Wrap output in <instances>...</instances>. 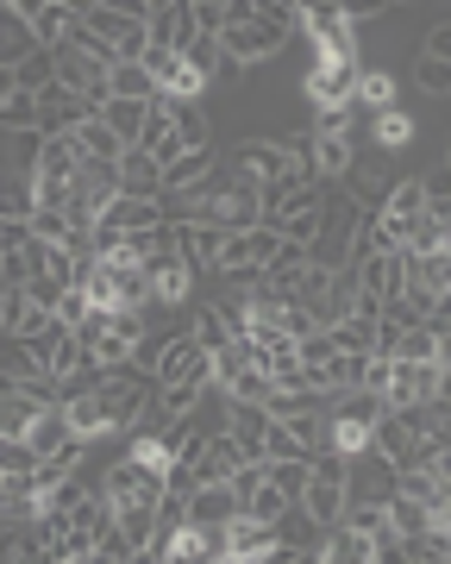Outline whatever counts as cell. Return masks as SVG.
Returning a JSON list of instances; mask_svg holds the SVG:
<instances>
[{"instance_id": "7", "label": "cell", "mask_w": 451, "mask_h": 564, "mask_svg": "<svg viewBox=\"0 0 451 564\" xmlns=\"http://www.w3.org/2000/svg\"><path fill=\"white\" fill-rule=\"evenodd\" d=\"M257 558H276V521L232 514L226 521V564H257Z\"/></svg>"}, {"instance_id": "10", "label": "cell", "mask_w": 451, "mask_h": 564, "mask_svg": "<svg viewBox=\"0 0 451 564\" xmlns=\"http://www.w3.org/2000/svg\"><path fill=\"white\" fill-rule=\"evenodd\" d=\"M226 426H232V440L245 458H264V433H270V408L264 402H239V395H226Z\"/></svg>"}, {"instance_id": "30", "label": "cell", "mask_w": 451, "mask_h": 564, "mask_svg": "<svg viewBox=\"0 0 451 564\" xmlns=\"http://www.w3.org/2000/svg\"><path fill=\"white\" fill-rule=\"evenodd\" d=\"M69 25H76V13H69V7H57V0H44L38 13H32V39H38L44 51H57V44L69 39Z\"/></svg>"}, {"instance_id": "2", "label": "cell", "mask_w": 451, "mask_h": 564, "mask_svg": "<svg viewBox=\"0 0 451 564\" xmlns=\"http://www.w3.org/2000/svg\"><path fill=\"white\" fill-rule=\"evenodd\" d=\"M276 226H245V232H226V245H220V258H213V270L220 276H257L270 258H276Z\"/></svg>"}, {"instance_id": "37", "label": "cell", "mask_w": 451, "mask_h": 564, "mask_svg": "<svg viewBox=\"0 0 451 564\" xmlns=\"http://www.w3.org/2000/svg\"><path fill=\"white\" fill-rule=\"evenodd\" d=\"M364 364H370V351H332V364H327L332 395H339V389H358V383H364Z\"/></svg>"}, {"instance_id": "29", "label": "cell", "mask_w": 451, "mask_h": 564, "mask_svg": "<svg viewBox=\"0 0 451 564\" xmlns=\"http://www.w3.org/2000/svg\"><path fill=\"white\" fill-rule=\"evenodd\" d=\"M32 170H13L0 176V220H32Z\"/></svg>"}, {"instance_id": "27", "label": "cell", "mask_w": 451, "mask_h": 564, "mask_svg": "<svg viewBox=\"0 0 451 564\" xmlns=\"http://www.w3.org/2000/svg\"><path fill=\"white\" fill-rule=\"evenodd\" d=\"M32 51H44V44L32 39V20H20V13L0 7V63H25Z\"/></svg>"}, {"instance_id": "18", "label": "cell", "mask_w": 451, "mask_h": 564, "mask_svg": "<svg viewBox=\"0 0 451 564\" xmlns=\"http://www.w3.org/2000/svg\"><path fill=\"white\" fill-rule=\"evenodd\" d=\"M63 414L76 426V440H107L113 426H107V408H101V389H76V395H63Z\"/></svg>"}, {"instance_id": "11", "label": "cell", "mask_w": 451, "mask_h": 564, "mask_svg": "<svg viewBox=\"0 0 451 564\" xmlns=\"http://www.w3.org/2000/svg\"><path fill=\"white\" fill-rule=\"evenodd\" d=\"M120 195H164V163L144 144H125L120 151Z\"/></svg>"}, {"instance_id": "28", "label": "cell", "mask_w": 451, "mask_h": 564, "mask_svg": "<svg viewBox=\"0 0 451 564\" xmlns=\"http://www.w3.org/2000/svg\"><path fill=\"white\" fill-rule=\"evenodd\" d=\"M144 113H151V101H125V95H107V101H101V120L113 126V132H120L125 144H139Z\"/></svg>"}, {"instance_id": "57", "label": "cell", "mask_w": 451, "mask_h": 564, "mask_svg": "<svg viewBox=\"0 0 451 564\" xmlns=\"http://www.w3.org/2000/svg\"><path fill=\"white\" fill-rule=\"evenodd\" d=\"M446 170H451V158H446Z\"/></svg>"}, {"instance_id": "52", "label": "cell", "mask_w": 451, "mask_h": 564, "mask_svg": "<svg viewBox=\"0 0 451 564\" xmlns=\"http://www.w3.org/2000/svg\"><path fill=\"white\" fill-rule=\"evenodd\" d=\"M7 95H20V69H13V63H0V101H7Z\"/></svg>"}, {"instance_id": "47", "label": "cell", "mask_w": 451, "mask_h": 564, "mask_svg": "<svg viewBox=\"0 0 451 564\" xmlns=\"http://www.w3.org/2000/svg\"><path fill=\"white\" fill-rule=\"evenodd\" d=\"M332 7H339V20L364 25V20H376V13H389L395 0H332Z\"/></svg>"}, {"instance_id": "14", "label": "cell", "mask_w": 451, "mask_h": 564, "mask_svg": "<svg viewBox=\"0 0 451 564\" xmlns=\"http://www.w3.org/2000/svg\"><path fill=\"white\" fill-rule=\"evenodd\" d=\"M195 39H201V25H195V7H188V0H169V7H157V20H151V44L188 51Z\"/></svg>"}, {"instance_id": "19", "label": "cell", "mask_w": 451, "mask_h": 564, "mask_svg": "<svg viewBox=\"0 0 451 564\" xmlns=\"http://www.w3.org/2000/svg\"><path fill=\"white\" fill-rule=\"evenodd\" d=\"M358 151H351V132H314V170L327 182H345Z\"/></svg>"}, {"instance_id": "16", "label": "cell", "mask_w": 451, "mask_h": 564, "mask_svg": "<svg viewBox=\"0 0 451 564\" xmlns=\"http://www.w3.org/2000/svg\"><path fill=\"white\" fill-rule=\"evenodd\" d=\"M107 88L125 95V101H157V95H164V82L151 76V63L144 57H120L113 69H107Z\"/></svg>"}, {"instance_id": "25", "label": "cell", "mask_w": 451, "mask_h": 564, "mask_svg": "<svg viewBox=\"0 0 451 564\" xmlns=\"http://www.w3.org/2000/svg\"><path fill=\"white\" fill-rule=\"evenodd\" d=\"M164 502V496H157ZM157 502H132V508H113V521H120V533H125V545L132 552H151V533H157Z\"/></svg>"}, {"instance_id": "34", "label": "cell", "mask_w": 451, "mask_h": 564, "mask_svg": "<svg viewBox=\"0 0 451 564\" xmlns=\"http://www.w3.org/2000/svg\"><path fill=\"white\" fill-rule=\"evenodd\" d=\"M389 521H395V533H402V540H414V533H427V502L395 489V496H389Z\"/></svg>"}, {"instance_id": "38", "label": "cell", "mask_w": 451, "mask_h": 564, "mask_svg": "<svg viewBox=\"0 0 451 564\" xmlns=\"http://www.w3.org/2000/svg\"><path fill=\"white\" fill-rule=\"evenodd\" d=\"M32 470H38V452H32L20 433H7V440H0V477H32Z\"/></svg>"}, {"instance_id": "8", "label": "cell", "mask_w": 451, "mask_h": 564, "mask_svg": "<svg viewBox=\"0 0 451 564\" xmlns=\"http://www.w3.org/2000/svg\"><path fill=\"white\" fill-rule=\"evenodd\" d=\"M144 270H151V289H157V307L188 302V289H195V258H188L183 245H169V251H157V258H144Z\"/></svg>"}, {"instance_id": "49", "label": "cell", "mask_w": 451, "mask_h": 564, "mask_svg": "<svg viewBox=\"0 0 451 564\" xmlns=\"http://www.w3.org/2000/svg\"><path fill=\"white\" fill-rule=\"evenodd\" d=\"M427 527H446V533H451V484L432 489V502H427Z\"/></svg>"}, {"instance_id": "44", "label": "cell", "mask_w": 451, "mask_h": 564, "mask_svg": "<svg viewBox=\"0 0 451 564\" xmlns=\"http://www.w3.org/2000/svg\"><path fill=\"white\" fill-rule=\"evenodd\" d=\"M295 351H301V364H308V370H327L339 345H332L327 326H314V333H301V339H295Z\"/></svg>"}, {"instance_id": "55", "label": "cell", "mask_w": 451, "mask_h": 564, "mask_svg": "<svg viewBox=\"0 0 451 564\" xmlns=\"http://www.w3.org/2000/svg\"><path fill=\"white\" fill-rule=\"evenodd\" d=\"M57 7H69V13H76V20H82L88 7H95V0H57Z\"/></svg>"}, {"instance_id": "31", "label": "cell", "mask_w": 451, "mask_h": 564, "mask_svg": "<svg viewBox=\"0 0 451 564\" xmlns=\"http://www.w3.org/2000/svg\"><path fill=\"white\" fill-rule=\"evenodd\" d=\"M264 464H270V484L283 489L288 502H301V489L314 477V458H264Z\"/></svg>"}, {"instance_id": "54", "label": "cell", "mask_w": 451, "mask_h": 564, "mask_svg": "<svg viewBox=\"0 0 451 564\" xmlns=\"http://www.w3.org/2000/svg\"><path fill=\"white\" fill-rule=\"evenodd\" d=\"M0 7H7V13H20V20H32V13H38L44 0H0Z\"/></svg>"}, {"instance_id": "32", "label": "cell", "mask_w": 451, "mask_h": 564, "mask_svg": "<svg viewBox=\"0 0 451 564\" xmlns=\"http://www.w3.org/2000/svg\"><path fill=\"white\" fill-rule=\"evenodd\" d=\"M76 139H82V151H88V158H120V151H125V139H120V132H113V126L101 120V113H88V120L76 126Z\"/></svg>"}, {"instance_id": "42", "label": "cell", "mask_w": 451, "mask_h": 564, "mask_svg": "<svg viewBox=\"0 0 451 564\" xmlns=\"http://www.w3.org/2000/svg\"><path fill=\"white\" fill-rule=\"evenodd\" d=\"M25 226H32L38 239H51V245H69V232H76L63 207H32V220H25Z\"/></svg>"}, {"instance_id": "17", "label": "cell", "mask_w": 451, "mask_h": 564, "mask_svg": "<svg viewBox=\"0 0 451 564\" xmlns=\"http://www.w3.org/2000/svg\"><path fill=\"white\" fill-rule=\"evenodd\" d=\"M239 170L257 176V182H270V176H283V170H295V158H288L283 139H245L239 144Z\"/></svg>"}, {"instance_id": "53", "label": "cell", "mask_w": 451, "mask_h": 564, "mask_svg": "<svg viewBox=\"0 0 451 564\" xmlns=\"http://www.w3.org/2000/svg\"><path fill=\"white\" fill-rule=\"evenodd\" d=\"M432 470H439V484H451V445H439V452H432Z\"/></svg>"}, {"instance_id": "13", "label": "cell", "mask_w": 451, "mask_h": 564, "mask_svg": "<svg viewBox=\"0 0 451 564\" xmlns=\"http://www.w3.org/2000/svg\"><path fill=\"white\" fill-rule=\"evenodd\" d=\"M0 377H7V383H38L44 377L38 339H25V333H0Z\"/></svg>"}, {"instance_id": "56", "label": "cell", "mask_w": 451, "mask_h": 564, "mask_svg": "<svg viewBox=\"0 0 451 564\" xmlns=\"http://www.w3.org/2000/svg\"><path fill=\"white\" fill-rule=\"evenodd\" d=\"M0 389H7V377H0Z\"/></svg>"}, {"instance_id": "4", "label": "cell", "mask_w": 451, "mask_h": 564, "mask_svg": "<svg viewBox=\"0 0 451 564\" xmlns=\"http://www.w3.org/2000/svg\"><path fill=\"white\" fill-rule=\"evenodd\" d=\"M395 489H402V470H395L376 445L364 452H351V470H345V502H389Z\"/></svg>"}, {"instance_id": "36", "label": "cell", "mask_w": 451, "mask_h": 564, "mask_svg": "<svg viewBox=\"0 0 451 564\" xmlns=\"http://www.w3.org/2000/svg\"><path fill=\"white\" fill-rule=\"evenodd\" d=\"M25 126H38V95H32V88H20V95L0 101V132H25Z\"/></svg>"}, {"instance_id": "35", "label": "cell", "mask_w": 451, "mask_h": 564, "mask_svg": "<svg viewBox=\"0 0 451 564\" xmlns=\"http://www.w3.org/2000/svg\"><path fill=\"white\" fill-rule=\"evenodd\" d=\"M270 389H276V377H270L264 364H245V370L226 383V395H239V402H270Z\"/></svg>"}, {"instance_id": "39", "label": "cell", "mask_w": 451, "mask_h": 564, "mask_svg": "<svg viewBox=\"0 0 451 564\" xmlns=\"http://www.w3.org/2000/svg\"><path fill=\"white\" fill-rule=\"evenodd\" d=\"M288 508H295V502H288L283 489H276V484H270V477H264V484H257V496H251V502L239 508V514H251V521H283Z\"/></svg>"}, {"instance_id": "48", "label": "cell", "mask_w": 451, "mask_h": 564, "mask_svg": "<svg viewBox=\"0 0 451 564\" xmlns=\"http://www.w3.org/2000/svg\"><path fill=\"white\" fill-rule=\"evenodd\" d=\"M314 326H320V314H314V307L283 302V333H288V339H301V333H314Z\"/></svg>"}, {"instance_id": "51", "label": "cell", "mask_w": 451, "mask_h": 564, "mask_svg": "<svg viewBox=\"0 0 451 564\" xmlns=\"http://www.w3.org/2000/svg\"><path fill=\"white\" fill-rule=\"evenodd\" d=\"M420 188H427V207L451 202V170H439V176H427V182H420Z\"/></svg>"}, {"instance_id": "23", "label": "cell", "mask_w": 451, "mask_h": 564, "mask_svg": "<svg viewBox=\"0 0 451 564\" xmlns=\"http://www.w3.org/2000/svg\"><path fill=\"white\" fill-rule=\"evenodd\" d=\"M327 214H332V195H327V202L295 207V214H283V220H276V239H288V245H314V239H320V226H327Z\"/></svg>"}, {"instance_id": "21", "label": "cell", "mask_w": 451, "mask_h": 564, "mask_svg": "<svg viewBox=\"0 0 451 564\" xmlns=\"http://www.w3.org/2000/svg\"><path fill=\"white\" fill-rule=\"evenodd\" d=\"M376 558V540L358 533L351 521H332L327 527V564H370Z\"/></svg>"}, {"instance_id": "5", "label": "cell", "mask_w": 451, "mask_h": 564, "mask_svg": "<svg viewBox=\"0 0 451 564\" xmlns=\"http://www.w3.org/2000/svg\"><path fill=\"white\" fill-rule=\"evenodd\" d=\"M283 39H288V32H276V25H264V20H245V25H226V32H220L226 63H239V69H257L264 57H276Z\"/></svg>"}, {"instance_id": "45", "label": "cell", "mask_w": 451, "mask_h": 564, "mask_svg": "<svg viewBox=\"0 0 451 564\" xmlns=\"http://www.w3.org/2000/svg\"><path fill=\"white\" fill-rule=\"evenodd\" d=\"M51 326H57V307H51V302H32V295H25L20 333H25V339H44V333H51Z\"/></svg>"}, {"instance_id": "26", "label": "cell", "mask_w": 451, "mask_h": 564, "mask_svg": "<svg viewBox=\"0 0 451 564\" xmlns=\"http://www.w3.org/2000/svg\"><path fill=\"white\" fill-rule=\"evenodd\" d=\"M169 126H176V144L195 151V144H213V126H207L201 101H169Z\"/></svg>"}, {"instance_id": "41", "label": "cell", "mask_w": 451, "mask_h": 564, "mask_svg": "<svg viewBox=\"0 0 451 564\" xmlns=\"http://www.w3.org/2000/svg\"><path fill=\"white\" fill-rule=\"evenodd\" d=\"M13 69H20V88H32V95H38L44 82H57V51H32V57L13 63Z\"/></svg>"}, {"instance_id": "22", "label": "cell", "mask_w": 451, "mask_h": 564, "mask_svg": "<svg viewBox=\"0 0 451 564\" xmlns=\"http://www.w3.org/2000/svg\"><path fill=\"white\" fill-rule=\"evenodd\" d=\"M220 170L213 163V144H195V151H176V158L164 163V188H195V182H207Z\"/></svg>"}, {"instance_id": "50", "label": "cell", "mask_w": 451, "mask_h": 564, "mask_svg": "<svg viewBox=\"0 0 451 564\" xmlns=\"http://www.w3.org/2000/svg\"><path fill=\"white\" fill-rule=\"evenodd\" d=\"M420 51H427V57H446V63H451V25H432L427 39H420Z\"/></svg>"}, {"instance_id": "43", "label": "cell", "mask_w": 451, "mask_h": 564, "mask_svg": "<svg viewBox=\"0 0 451 564\" xmlns=\"http://www.w3.org/2000/svg\"><path fill=\"white\" fill-rule=\"evenodd\" d=\"M414 82H420V95H451V63L420 51V63H414Z\"/></svg>"}, {"instance_id": "3", "label": "cell", "mask_w": 451, "mask_h": 564, "mask_svg": "<svg viewBox=\"0 0 451 564\" xmlns=\"http://www.w3.org/2000/svg\"><path fill=\"white\" fill-rule=\"evenodd\" d=\"M101 489H107V502H113V508L157 502V496L169 489V470H151L144 458H132V452H125V458H120V464H113V470L101 477Z\"/></svg>"}, {"instance_id": "46", "label": "cell", "mask_w": 451, "mask_h": 564, "mask_svg": "<svg viewBox=\"0 0 451 564\" xmlns=\"http://www.w3.org/2000/svg\"><path fill=\"white\" fill-rule=\"evenodd\" d=\"M351 107H358V101H327V107H314V132H351Z\"/></svg>"}, {"instance_id": "6", "label": "cell", "mask_w": 451, "mask_h": 564, "mask_svg": "<svg viewBox=\"0 0 451 564\" xmlns=\"http://www.w3.org/2000/svg\"><path fill=\"white\" fill-rule=\"evenodd\" d=\"M358 57H314L308 69V101L327 107V101H358Z\"/></svg>"}, {"instance_id": "33", "label": "cell", "mask_w": 451, "mask_h": 564, "mask_svg": "<svg viewBox=\"0 0 451 564\" xmlns=\"http://www.w3.org/2000/svg\"><path fill=\"white\" fill-rule=\"evenodd\" d=\"M439 245H451V226L439 220V214H420V220L408 226V239H402V251H439Z\"/></svg>"}, {"instance_id": "1", "label": "cell", "mask_w": 451, "mask_h": 564, "mask_svg": "<svg viewBox=\"0 0 451 564\" xmlns=\"http://www.w3.org/2000/svg\"><path fill=\"white\" fill-rule=\"evenodd\" d=\"M101 408H107V426L113 433H125V426H139V414H144V402L157 395L151 389V377H144L139 364H120V370H101Z\"/></svg>"}, {"instance_id": "9", "label": "cell", "mask_w": 451, "mask_h": 564, "mask_svg": "<svg viewBox=\"0 0 451 564\" xmlns=\"http://www.w3.org/2000/svg\"><path fill=\"white\" fill-rule=\"evenodd\" d=\"M88 120V101L69 88V82H44L38 88V132L51 139V132H76V126Z\"/></svg>"}, {"instance_id": "12", "label": "cell", "mask_w": 451, "mask_h": 564, "mask_svg": "<svg viewBox=\"0 0 451 564\" xmlns=\"http://www.w3.org/2000/svg\"><path fill=\"white\" fill-rule=\"evenodd\" d=\"M82 139L76 132H51L44 139V151H38V163H32V176H51V182H69L76 170H82Z\"/></svg>"}, {"instance_id": "40", "label": "cell", "mask_w": 451, "mask_h": 564, "mask_svg": "<svg viewBox=\"0 0 451 564\" xmlns=\"http://www.w3.org/2000/svg\"><path fill=\"white\" fill-rule=\"evenodd\" d=\"M395 101V82H389V69H358V107H389Z\"/></svg>"}, {"instance_id": "20", "label": "cell", "mask_w": 451, "mask_h": 564, "mask_svg": "<svg viewBox=\"0 0 451 564\" xmlns=\"http://www.w3.org/2000/svg\"><path fill=\"white\" fill-rule=\"evenodd\" d=\"M239 502H232V489L226 484H195L188 489V521L195 527H213V521H232Z\"/></svg>"}, {"instance_id": "15", "label": "cell", "mask_w": 451, "mask_h": 564, "mask_svg": "<svg viewBox=\"0 0 451 564\" xmlns=\"http://www.w3.org/2000/svg\"><path fill=\"white\" fill-rule=\"evenodd\" d=\"M370 139H376V151H383V158H389V151H408V144H414V113H408V101L376 107V113H370Z\"/></svg>"}, {"instance_id": "24", "label": "cell", "mask_w": 451, "mask_h": 564, "mask_svg": "<svg viewBox=\"0 0 451 564\" xmlns=\"http://www.w3.org/2000/svg\"><path fill=\"white\" fill-rule=\"evenodd\" d=\"M169 226H176V220H169ZM176 232H183V251L195 258V270H201V263L213 270V258H220V245H226V226H213V220H183Z\"/></svg>"}]
</instances>
